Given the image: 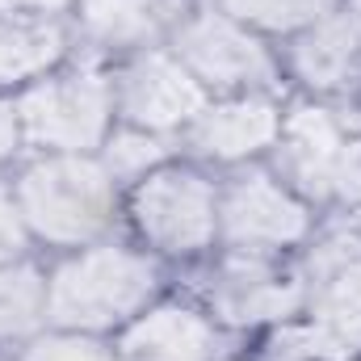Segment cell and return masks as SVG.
Returning a JSON list of instances; mask_svg holds the SVG:
<instances>
[{
  "mask_svg": "<svg viewBox=\"0 0 361 361\" xmlns=\"http://www.w3.org/2000/svg\"><path fill=\"white\" fill-rule=\"evenodd\" d=\"M353 4H357V13H361V0H353Z\"/></svg>",
  "mask_w": 361,
  "mask_h": 361,
  "instance_id": "obj_23",
  "label": "cell"
},
{
  "mask_svg": "<svg viewBox=\"0 0 361 361\" xmlns=\"http://www.w3.org/2000/svg\"><path fill=\"white\" fill-rule=\"evenodd\" d=\"M13 143H17V118H13V109L0 105V160L13 152Z\"/></svg>",
  "mask_w": 361,
  "mask_h": 361,
  "instance_id": "obj_21",
  "label": "cell"
},
{
  "mask_svg": "<svg viewBox=\"0 0 361 361\" xmlns=\"http://www.w3.org/2000/svg\"><path fill=\"white\" fill-rule=\"evenodd\" d=\"M30 139L51 147H89L101 139L109 118V89L97 76H68L55 85L25 92L17 105Z\"/></svg>",
  "mask_w": 361,
  "mask_h": 361,
  "instance_id": "obj_3",
  "label": "cell"
},
{
  "mask_svg": "<svg viewBox=\"0 0 361 361\" xmlns=\"http://www.w3.org/2000/svg\"><path fill=\"white\" fill-rule=\"evenodd\" d=\"M315 328L332 341L336 353H353L361 345V248L328 244L315 261Z\"/></svg>",
  "mask_w": 361,
  "mask_h": 361,
  "instance_id": "obj_8",
  "label": "cell"
},
{
  "mask_svg": "<svg viewBox=\"0 0 361 361\" xmlns=\"http://www.w3.org/2000/svg\"><path fill=\"white\" fill-rule=\"evenodd\" d=\"M42 315V281L38 273L17 265V269H0V336H17L25 328H34Z\"/></svg>",
  "mask_w": 361,
  "mask_h": 361,
  "instance_id": "obj_16",
  "label": "cell"
},
{
  "mask_svg": "<svg viewBox=\"0 0 361 361\" xmlns=\"http://www.w3.org/2000/svg\"><path fill=\"white\" fill-rule=\"evenodd\" d=\"M126 114L147 130H169L202 114V85L169 55H147L126 72L122 85Z\"/></svg>",
  "mask_w": 361,
  "mask_h": 361,
  "instance_id": "obj_7",
  "label": "cell"
},
{
  "mask_svg": "<svg viewBox=\"0 0 361 361\" xmlns=\"http://www.w3.org/2000/svg\"><path fill=\"white\" fill-rule=\"evenodd\" d=\"M223 227L240 248H269V244L298 240L307 231V214L286 189H277L269 177L257 173L231 185L223 206Z\"/></svg>",
  "mask_w": 361,
  "mask_h": 361,
  "instance_id": "obj_6",
  "label": "cell"
},
{
  "mask_svg": "<svg viewBox=\"0 0 361 361\" xmlns=\"http://www.w3.org/2000/svg\"><path fill=\"white\" fill-rule=\"evenodd\" d=\"M63 0H0V8H55Z\"/></svg>",
  "mask_w": 361,
  "mask_h": 361,
  "instance_id": "obj_22",
  "label": "cell"
},
{
  "mask_svg": "<svg viewBox=\"0 0 361 361\" xmlns=\"http://www.w3.org/2000/svg\"><path fill=\"white\" fill-rule=\"evenodd\" d=\"M281 130V118L269 101H227L219 109H206L197 114L193 122V147L214 156V160H235V156H252L261 152L265 143L277 139Z\"/></svg>",
  "mask_w": 361,
  "mask_h": 361,
  "instance_id": "obj_10",
  "label": "cell"
},
{
  "mask_svg": "<svg viewBox=\"0 0 361 361\" xmlns=\"http://www.w3.org/2000/svg\"><path fill=\"white\" fill-rule=\"evenodd\" d=\"M180 59L210 85H261L269 80V55L227 17H193L177 38Z\"/></svg>",
  "mask_w": 361,
  "mask_h": 361,
  "instance_id": "obj_5",
  "label": "cell"
},
{
  "mask_svg": "<svg viewBox=\"0 0 361 361\" xmlns=\"http://www.w3.org/2000/svg\"><path fill=\"white\" fill-rule=\"evenodd\" d=\"M17 202H21L25 223L38 235L59 240V244H80V240L97 235L114 210L109 177L97 164L76 160V156L34 164L21 177Z\"/></svg>",
  "mask_w": 361,
  "mask_h": 361,
  "instance_id": "obj_1",
  "label": "cell"
},
{
  "mask_svg": "<svg viewBox=\"0 0 361 361\" xmlns=\"http://www.w3.org/2000/svg\"><path fill=\"white\" fill-rule=\"evenodd\" d=\"M25 361H109V353L80 336H51V341H38Z\"/></svg>",
  "mask_w": 361,
  "mask_h": 361,
  "instance_id": "obj_19",
  "label": "cell"
},
{
  "mask_svg": "<svg viewBox=\"0 0 361 361\" xmlns=\"http://www.w3.org/2000/svg\"><path fill=\"white\" fill-rule=\"evenodd\" d=\"M139 227L169 252H193L214 235V193L193 173H160L135 193Z\"/></svg>",
  "mask_w": 361,
  "mask_h": 361,
  "instance_id": "obj_4",
  "label": "cell"
},
{
  "mask_svg": "<svg viewBox=\"0 0 361 361\" xmlns=\"http://www.w3.org/2000/svg\"><path fill=\"white\" fill-rule=\"evenodd\" d=\"M324 4L328 0H227L231 13H240L248 21H261L269 30H294L311 17H319Z\"/></svg>",
  "mask_w": 361,
  "mask_h": 361,
  "instance_id": "obj_17",
  "label": "cell"
},
{
  "mask_svg": "<svg viewBox=\"0 0 361 361\" xmlns=\"http://www.w3.org/2000/svg\"><path fill=\"white\" fill-rule=\"evenodd\" d=\"M281 139H286L281 143V160H286V173L290 177L298 180L307 193H315V197L336 193L349 139L332 122V114H324V109H298L286 122Z\"/></svg>",
  "mask_w": 361,
  "mask_h": 361,
  "instance_id": "obj_9",
  "label": "cell"
},
{
  "mask_svg": "<svg viewBox=\"0 0 361 361\" xmlns=\"http://www.w3.org/2000/svg\"><path fill=\"white\" fill-rule=\"evenodd\" d=\"M63 51V38L55 25H34V21H0V85L4 80H25L55 63Z\"/></svg>",
  "mask_w": 361,
  "mask_h": 361,
  "instance_id": "obj_15",
  "label": "cell"
},
{
  "mask_svg": "<svg viewBox=\"0 0 361 361\" xmlns=\"http://www.w3.org/2000/svg\"><path fill=\"white\" fill-rule=\"evenodd\" d=\"M294 63L302 72L307 85L315 89H341L353 80L361 63V34L349 17H324L298 47H294Z\"/></svg>",
  "mask_w": 361,
  "mask_h": 361,
  "instance_id": "obj_12",
  "label": "cell"
},
{
  "mask_svg": "<svg viewBox=\"0 0 361 361\" xmlns=\"http://www.w3.org/2000/svg\"><path fill=\"white\" fill-rule=\"evenodd\" d=\"M156 273L122 248H97L68 261L51 281V315L72 328H105L147 302Z\"/></svg>",
  "mask_w": 361,
  "mask_h": 361,
  "instance_id": "obj_2",
  "label": "cell"
},
{
  "mask_svg": "<svg viewBox=\"0 0 361 361\" xmlns=\"http://www.w3.org/2000/svg\"><path fill=\"white\" fill-rule=\"evenodd\" d=\"M298 302V290L290 277L265 269V265H231L214 286V307L227 319H273L286 315Z\"/></svg>",
  "mask_w": 361,
  "mask_h": 361,
  "instance_id": "obj_13",
  "label": "cell"
},
{
  "mask_svg": "<svg viewBox=\"0 0 361 361\" xmlns=\"http://www.w3.org/2000/svg\"><path fill=\"white\" fill-rule=\"evenodd\" d=\"M85 30L101 42L126 47V42H147L160 21L164 4L160 0H85Z\"/></svg>",
  "mask_w": 361,
  "mask_h": 361,
  "instance_id": "obj_14",
  "label": "cell"
},
{
  "mask_svg": "<svg viewBox=\"0 0 361 361\" xmlns=\"http://www.w3.org/2000/svg\"><path fill=\"white\" fill-rule=\"evenodd\" d=\"M164 156V147H160V139H152V135H118L114 143H109V169L114 173H143L147 164H156Z\"/></svg>",
  "mask_w": 361,
  "mask_h": 361,
  "instance_id": "obj_18",
  "label": "cell"
},
{
  "mask_svg": "<svg viewBox=\"0 0 361 361\" xmlns=\"http://www.w3.org/2000/svg\"><path fill=\"white\" fill-rule=\"evenodd\" d=\"M122 349H126V361H210L214 336L193 311L164 307L143 324H135Z\"/></svg>",
  "mask_w": 361,
  "mask_h": 361,
  "instance_id": "obj_11",
  "label": "cell"
},
{
  "mask_svg": "<svg viewBox=\"0 0 361 361\" xmlns=\"http://www.w3.org/2000/svg\"><path fill=\"white\" fill-rule=\"evenodd\" d=\"M17 244H21V223H17V210H13V202L0 193V257H8Z\"/></svg>",
  "mask_w": 361,
  "mask_h": 361,
  "instance_id": "obj_20",
  "label": "cell"
}]
</instances>
